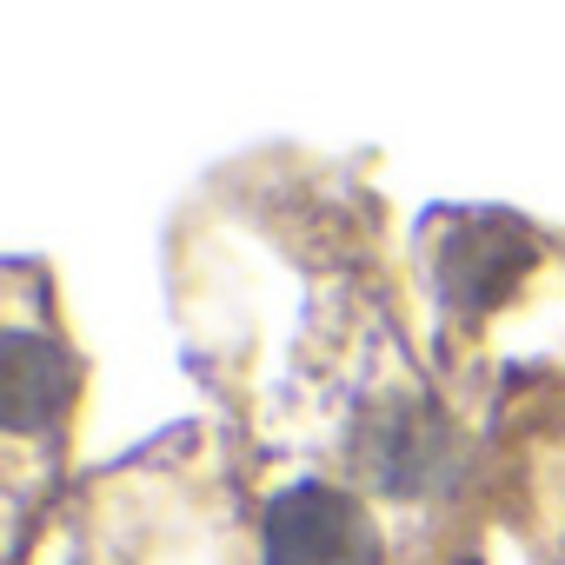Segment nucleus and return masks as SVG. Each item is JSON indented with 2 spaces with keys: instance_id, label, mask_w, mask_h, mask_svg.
Masks as SVG:
<instances>
[{
  "instance_id": "2",
  "label": "nucleus",
  "mask_w": 565,
  "mask_h": 565,
  "mask_svg": "<svg viewBox=\"0 0 565 565\" xmlns=\"http://www.w3.org/2000/svg\"><path fill=\"white\" fill-rule=\"evenodd\" d=\"M532 266V239L505 220H479L459 226L439 253V279H446V300L452 307H492L512 279Z\"/></svg>"
},
{
  "instance_id": "3",
  "label": "nucleus",
  "mask_w": 565,
  "mask_h": 565,
  "mask_svg": "<svg viewBox=\"0 0 565 565\" xmlns=\"http://www.w3.org/2000/svg\"><path fill=\"white\" fill-rule=\"evenodd\" d=\"M61 393H67V366H61V347L34 340V333H8V353H0V406H8V426L34 433L61 413Z\"/></svg>"
},
{
  "instance_id": "1",
  "label": "nucleus",
  "mask_w": 565,
  "mask_h": 565,
  "mask_svg": "<svg viewBox=\"0 0 565 565\" xmlns=\"http://www.w3.org/2000/svg\"><path fill=\"white\" fill-rule=\"evenodd\" d=\"M266 565H380V532L333 486H287L266 505Z\"/></svg>"
}]
</instances>
